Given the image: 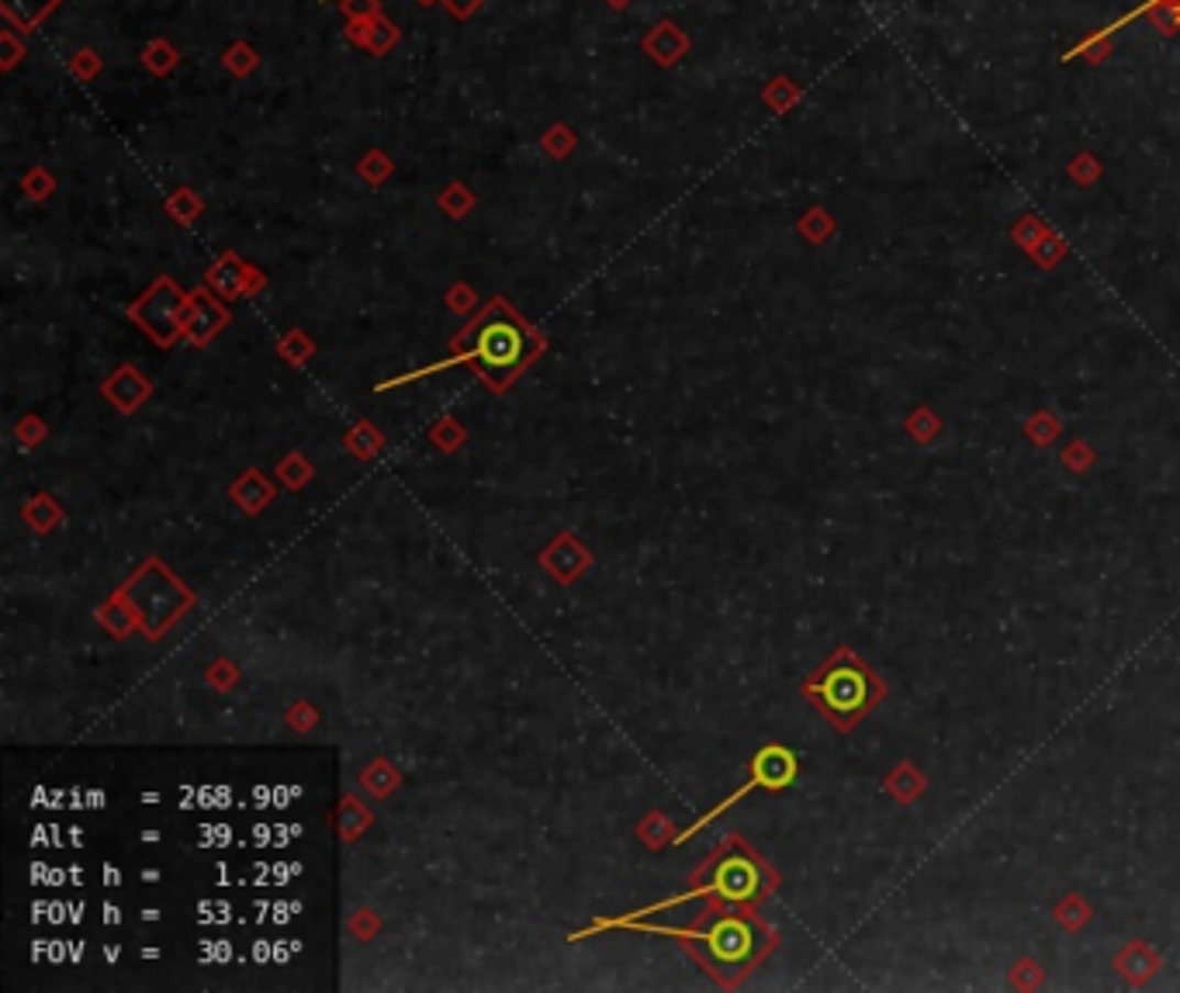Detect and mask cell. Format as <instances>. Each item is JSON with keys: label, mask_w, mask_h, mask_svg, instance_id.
<instances>
[{"label": "cell", "mask_w": 1180, "mask_h": 993, "mask_svg": "<svg viewBox=\"0 0 1180 993\" xmlns=\"http://www.w3.org/2000/svg\"><path fill=\"white\" fill-rule=\"evenodd\" d=\"M523 329L509 319H488L475 336V357L492 371H509L523 361Z\"/></svg>", "instance_id": "obj_1"}, {"label": "cell", "mask_w": 1180, "mask_h": 993, "mask_svg": "<svg viewBox=\"0 0 1180 993\" xmlns=\"http://www.w3.org/2000/svg\"><path fill=\"white\" fill-rule=\"evenodd\" d=\"M817 696L824 703V709L841 720L862 714V709L869 706V682L859 669L845 665V669H831L828 675H824V682L817 685Z\"/></svg>", "instance_id": "obj_2"}, {"label": "cell", "mask_w": 1180, "mask_h": 993, "mask_svg": "<svg viewBox=\"0 0 1180 993\" xmlns=\"http://www.w3.org/2000/svg\"><path fill=\"white\" fill-rule=\"evenodd\" d=\"M346 35H350L353 45H361V49H367L371 56H385L392 45L398 42V29L392 25L388 18H382V14H377V18H364V21H361V18H350Z\"/></svg>", "instance_id": "obj_3"}, {"label": "cell", "mask_w": 1180, "mask_h": 993, "mask_svg": "<svg viewBox=\"0 0 1180 993\" xmlns=\"http://www.w3.org/2000/svg\"><path fill=\"white\" fill-rule=\"evenodd\" d=\"M686 49H690V38L682 35V29L672 25V21H662V25H654L651 35L644 38V53H648L658 66L679 63L682 56H686Z\"/></svg>", "instance_id": "obj_4"}, {"label": "cell", "mask_w": 1180, "mask_h": 993, "mask_svg": "<svg viewBox=\"0 0 1180 993\" xmlns=\"http://www.w3.org/2000/svg\"><path fill=\"white\" fill-rule=\"evenodd\" d=\"M751 949V935L745 925H738V920H724V925L714 931V952L724 959V962H741Z\"/></svg>", "instance_id": "obj_5"}, {"label": "cell", "mask_w": 1180, "mask_h": 993, "mask_svg": "<svg viewBox=\"0 0 1180 993\" xmlns=\"http://www.w3.org/2000/svg\"><path fill=\"white\" fill-rule=\"evenodd\" d=\"M59 4H63V0H4V18L11 21V25H18L21 32H32L38 21Z\"/></svg>", "instance_id": "obj_6"}, {"label": "cell", "mask_w": 1180, "mask_h": 993, "mask_svg": "<svg viewBox=\"0 0 1180 993\" xmlns=\"http://www.w3.org/2000/svg\"><path fill=\"white\" fill-rule=\"evenodd\" d=\"M177 49H174V45L170 42H163V38H156V42H150V49H146V56H143V63L153 69V74L156 77H163V74H170V69L177 66Z\"/></svg>", "instance_id": "obj_7"}, {"label": "cell", "mask_w": 1180, "mask_h": 993, "mask_svg": "<svg viewBox=\"0 0 1180 993\" xmlns=\"http://www.w3.org/2000/svg\"><path fill=\"white\" fill-rule=\"evenodd\" d=\"M222 63H225V69H229V74H235V77H246L250 74V69L256 66V53L250 49V45L246 42H235L232 45V49L222 56Z\"/></svg>", "instance_id": "obj_8"}, {"label": "cell", "mask_w": 1180, "mask_h": 993, "mask_svg": "<svg viewBox=\"0 0 1180 993\" xmlns=\"http://www.w3.org/2000/svg\"><path fill=\"white\" fill-rule=\"evenodd\" d=\"M796 93H799V90H796V87H793L790 80H783V77H779V80H772V84L765 87V101H769V104H772L775 111H786V108H790V104L796 101Z\"/></svg>", "instance_id": "obj_9"}, {"label": "cell", "mask_w": 1180, "mask_h": 993, "mask_svg": "<svg viewBox=\"0 0 1180 993\" xmlns=\"http://www.w3.org/2000/svg\"><path fill=\"white\" fill-rule=\"evenodd\" d=\"M0 45H4V69H11V66L21 59V53H25V42H21V29L8 21V29H4V38H0Z\"/></svg>", "instance_id": "obj_10"}, {"label": "cell", "mask_w": 1180, "mask_h": 993, "mask_svg": "<svg viewBox=\"0 0 1180 993\" xmlns=\"http://www.w3.org/2000/svg\"><path fill=\"white\" fill-rule=\"evenodd\" d=\"M544 146H548V153L564 156V153H569V150L575 146V135H572V129H569V125H554V129L544 135Z\"/></svg>", "instance_id": "obj_11"}, {"label": "cell", "mask_w": 1180, "mask_h": 993, "mask_svg": "<svg viewBox=\"0 0 1180 993\" xmlns=\"http://www.w3.org/2000/svg\"><path fill=\"white\" fill-rule=\"evenodd\" d=\"M69 69H74V77H84V80H90V77H98V69H101V59H98V53H90V49H84V53H77L74 59H69Z\"/></svg>", "instance_id": "obj_12"}, {"label": "cell", "mask_w": 1180, "mask_h": 993, "mask_svg": "<svg viewBox=\"0 0 1180 993\" xmlns=\"http://www.w3.org/2000/svg\"><path fill=\"white\" fill-rule=\"evenodd\" d=\"M361 174H367L371 180H382L392 174V159H385L382 153H367L364 163H361Z\"/></svg>", "instance_id": "obj_13"}, {"label": "cell", "mask_w": 1180, "mask_h": 993, "mask_svg": "<svg viewBox=\"0 0 1180 993\" xmlns=\"http://www.w3.org/2000/svg\"><path fill=\"white\" fill-rule=\"evenodd\" d=\"M343 11L350 14V18H377V14H382V11H377V0H343Z\"/></svg>", "instance_id": "obj_14"}, {"label": "cell", "mask_w": 1180, "mask_h": 993, "mask_svg": "<svg viewBox=\"0 0 1180 993\" xmlns=\"http://www.w3.org/2000/svg\"><path fill=\"white\" fill-rule=\"evenodd\" d=\"M443 4L451 8L454 18H467V14H475V11L485 4V0H443Z\"/></svg>", "instance_id": "obj_15"}, {"label": "cell", "mask_w": 1180, "mask_h": 993, "mask_svg": "<svg viewBox=\"0 0 1180 993\" xmlns=\"http://www.w3.org/2000/svg\"><path fill=\"white\" fill-rule=\"evenodd\" d=\"M606 4H609V8H617V11H624V8L630 4V0H606Z\"/></svg>", "instance_id": "obj_16"}, {"label": "cell", "mask_w": 1180, "mask_h": 993, "mask_svg": "<svg viewBox=\"0 0 1180 993\" xmlns=\"http://www.w3.org/2000/svg\"><path fill=\"white\" fill-rule=\"evenodd\" d=\"M1149 4H1177L1180 8V0H1149Z\"/></svg>", "instance_id": "obj_17"}, {"label": "cell", "mask_w": 1180, "mask_h": 993, "mask_svg": "<svg viewBox=\"0 0 1180 993\" xmlns=\"http://www.w3.org/2000/svg\"><path fill=\"white\" fill-rule=\"evenodd\" d=\"M419 4H427V8H430V4H437V0H419Z\"/></svg>", "instance_id": "obj_18"}]
</instances>
